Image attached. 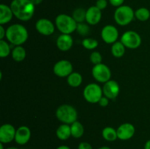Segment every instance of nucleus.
<instances>
[{
  "label": "nucleus",
  "instance_id": "obj_7",
  "mask_svg": "<svg viewBox=\"0 0 150 149\" xmlns=\"http://www.w3.org/2000/svg\"><path fill=\"white\" fill-rule=\"evenodd\" d=\"M92 74L94 78L100 83H106L111 80V72L109 67L102 63L94 66Z\"/></svg>",
  "mask_w": 150,
  "mask_h": 149
},
{
  "label": "nucleus",
  "instance_id": "obj_27",
  "mask_svg": "<svg viewBox=\"0 0 150 149\" xmlns=\"http://www.w3.org/2000/svg\"><path fill=\"white\" fill-rule=\"evenodd\" d=\"M10 53V48L6 41L4 39H0V57L6 58Z\"/></svg>",
  "mask_w": 150,
  "mask_h": 149
},
{
  "label": "nucleus",
  "instance_id": "obj_28",
  "mask_svg": "<svg viewBox=\"0 0 150 149\" xmlns=\"http://www.w3.org/2000/svg\"><path fill=\"white\" fill-rule=\"evenodd\" d=\"M82 45L87 50H94L98 46V41L92 38H86L82 41Z\"/></svg>",
  "mask_w": 150,
  "mask_h": 149
},
{
  "label": "nucleus",
  "instance_id": "obj_11",
  "mask_svg": "<svg viewBox=\"0 0 150 149\" xmlns=\"http://www.w3.org/2000/svg\"><path fill=\"white\" fill-rule=\"evenodd\" d=\"M16 130L13 125L4 124L0 127V143L4 144L11 143L15 140Z\"/></svg>",
  "mask_w": 150,
  "mask_h": 149
},
{
  "label": "nucleus",
  "instance_id": "obj_4",
  "mask_svg": "<svg viewBox=\"0 0 150 149\" xmlns=\"http://www.w3.org/2000/svg\"><path fill=\"white\" fill-rule=\"evenodd\" d=\"M56 116L63 124H72L77 121L78 112L76 108L69 105H62L57 108Z\"/></svg>",
  "mask_w": 150,
  "mask_h": 149
},
{
  "label": "nucleus",
  "instance_id": "obj_8",
  "mask_svg": "<svg viewBox=\"0 0 150 149\" xmlns=\"http://www.w3.org/2000/svg\"><path fill=\"white\" fill-rule=\"evenodd\" d=\"M121 41L125 48L130 49H136L142 44V37L134 31H127L122 34Z\"/></svg>",
  "mask_w": 150,
  "mask_h": 149
},
{
  "label": "nucleus",
  "instance_id": "obj_37",
  "mask_svg": "<svg viewBox=\"0 0 150 149\" xmlns=\"http://www.w3.org/2000/svg\"><path fill=\"white\" fill-rule=\"evenodd\" d=\"M144 149H150V140H147L144 145Z\"/></svg>",
  "mask_w": 150,
  "mask_h": 149
},
{
  "label": "nucleus",
  "instance_id": "obj_12",
  "mask_svg": "<svg viewBox=\"0 0 150 149\" xmlns=\"http://www.w3.org/2000/svg\"><path fill=\"white\" fill-rule=\"evenodd\" d=\"M37 31L44 36H50L55 30V27L52 22L46 18H40L35 23Z\"/></svg>",
  "mask_w": 150,
  "mask_h": 149
},
{
  "label": "nucleus",
  "instance_id": "obj_40",
  "mask_svg": "<svg viewBox=\"0 0 150 149\" xmlns=\"http://www.w3.org/2000/svg\"><path fill=\"white\" fill-rule=\"evenodd\" d=\"M0 149H4V143H0Z\"/></svg>",
  "mask_w": 150,
  "mask_h": 149
},
{
  "label": "nucleus",
  "instance_id": "obj_3",
  "mask_svg": "<svg viewBox=\"0 0 150 149\" xmlns=\"http://www.w3.org/2000/svg\"><path fill=\"white\" fill-rule=\"evenodd\" d=\"M55 23L57 28L61 33L70 34L77 29L78 23L73 17L67 14H60L56 18Z\"/></svg>",
  "mask_w": 150,
  "mask_h": 149
},
{
  "label": "nucleus",
  "instance_id": "obj_26",
  "mask_svg": "<svg viewBox=\"0 0 150 149\" xmlns=\"http://www.w3.org/2000/svg\"><path fill=\"white\" fill-rule=\"evenodd\" d=\"M86 10L83 8H77L73 11V16L72 17L74 18V20L79 23H82L84 20H86Z\"/></svg>",
  "mask_w": 150,
  "mask_h": 149
},
{
  "label": "nucleus",
  "instance_id": "obj_41",
  "mask_svg": "<svg viewBox=\"0 0 150 149\" xmlns=\"http://www.w3.org/2000/svg\"><path fill=\"white\" fill-rule=\"evenodd\" d=\"M6 149H19V148H16V147H9Z\"/></svg>",
  "mask_w": 150,
  "mask_h": 149
},
{
  "label": "nucleus",
  "instance_id": "obj_22",
  "mask_svg": "<svg viewBox=\"0 0 150 149\" xmlns=\"http://www.w3.org/2000/svg\"><path fill=\"white\" fill-rule=\"evenodd\" d=\"M102 136L104 140L108 142H114L118 138L117 130L111 127H105L103 129Z\"/></svg>",
  "mask_w": 150,
  "mask_h": 149
},
{
  "label": "nucleus",
  "instance_id": "obj_1",
  "mask_svg": "<svg viewBox=\"0 0 150 149\" xmlns=\"http://www.w3.org/2000/svg\"><path fill=\"white\" fill-rule=\"evenodd\" d=\"M10 7L14 16L22 21L30 20L35 10V5L31 0H13Z\"/></svg>",
  "mask_w": 150,
  "mask_h": 149
},
{
  "label": "nucleus",
  "instance_id": "obj_39",
  "mask_svg": "<svg viewBox=\"0 0 150 149\" xmlns=\"http://www.w3.org/2000/svg\"><path fill=\"white\" fill-rule=\"evenodd\" d=\"M98 149H111V148L110 147H108V146H102V147L99 148Z\"/></svg>",
  "mask_w": 150,
  "mask_h": 149
},
{
  "label": "nucleus",
  "instance_id": "obj_16",
  "mask_svg": "<svg viewBox=\"0 0 150 149\" xmlns=\"http://www.w3.org/2000/svg\"><path fill=\"white\" fill-rule=\"evenodd\" d=\"M102 18V12L96 6H92L86 13V21L90 25H96Z\"/></svg>",
  "mask_w": 150,
  "mask_h": 149
},
{
  "label": "nucleus",
  "instance_id": "obj_10",
  "mask_svg": "<svg viewBox=\"0 0 150 149\" xmlns=\"http://www.w3.org/2000/svg\"><path fill=\"white\" fill-rule=\"evenodd\" d=\"M119 37V32L117 28L112 25H107L101 31V37L107 44H114L117 42Z\"/></svg>",
  "mask_w": 150,
  "mask_h": 149
},
{
  "label": "nucleus",
  "instance_id": "obj_6",
  "mask_svg": "<svg viewBox=\"0 0 150 149\" xmlns=\"http://www.w3.org/2000/svg\"><path fill=\"white\" fill-rule=\"evenodd\" d=\"M103 92L99 85L96 83H89L83 89V95L86 101L89 103H98L103 96Z\"/></svg>",
  "mask_w": 150,
  "mask_h": 149
},
{
  "label": "nucleus",
  "instance_id": "obj_20",
  "mask_svg": "<svg viewBox=\"0 0 150 149\" xmlns=\"http://www.w3.org/2000/svg\"><path fill=\"white\" fill-rule=\"evenodd\" d=\"M111 53L116 58H121L125 53V46L121 41H117L111 46Z\"/></svg>",
  "mask_w": 150,
  "mask_h": 149
},
{
  "label": "nucleus",
  "instance_id": "obj_30",
  "mask_svg": "<svg viewBox=\"0 0 150 149\" xmlns=\"http://www.w3.org/2000/svg\"><path fill=\"white\" fill-rule=\"evenodd\" d=\"M76 31L79 32V34L80 35H86L89 32L90 29H89V27L86 24L83 23H79L77 24V29H76Z\"/></svg>",
  "mask_w": 150,
  "mask_h": 149
},
{
  "label": "nucleus",
  "instance_id": "obj_35",
  "mask_svg": "<svg viewBox=\"0 0 150 149\" xmlns=\"http://www.w3.org/2000/svg\"><path fill=\"white\" fill-rule=\"evenodd\" d=\"M6 36V31L4 30L3 25H0V39H3V38Z\"/></svg>",
  "mask_w": 150,
  "mask_h": 149
},
{
  "label": "nucleus",
  "instance_id": "obj_32",
  "mask_svg": "<svg viewBox=\"0 0 150 149\" xmlns=\"http://www.w3.org/2000/svg\"><path fill=\"white\" fill-rule=\"evenodd\" d=\"M108 103H109V99L107 98L106 96H102L101 99H100L99 102H98V104L100 105L101 107H106L108 106Z\"/></svg>",
  "mask_w": 150,
  "mask_h": 149
},
{
  "label": "nucleus",
  "instance_id": "obj_15",
  "mask_svg": "<svg viewBox=\"0 0 150 149\" xmlns=\"http://www.w3.org/2000/svg\"><path fill=\"white\" fill-rule=\"evenodd\" d=\"M31 138V130L26 126H21L16 129L15 141L17 144L23 145L26 144Z\"/></svg>",
  "mask_w": 150,
  "mask_h": 149
},
{
  "label": "nucleus",
  "instance_id": "obj_19",
  "mask_svg": "<svg viewBox=\"0 0 150 149\" xmlns=\"http://www.w3.org/2000/svg\"><path fill=\"white\" fill-rule=\"evenodd\" d=\"M57 138L61 140H67L71 135V129L69 124H63L57 128L56 131Z\"/></svg>",
  "mask_w": 150,
  "mask_h": 149
},
{
  "label": "nucleus",
  "instance_id": "obj_21",
  "mask_svg": "<svg viewBox=\"0 0 150 149\" xmlns=\"http://www.w3.org/2000/svg\"><path fill=\"white\" fill-rule=\"evenodd\" d=\"M70 129H71V135L74 138H80L84 133L83 126L82 125L81 123L78 121L70 124Z\"/></svg>",
  "mask_w": 150,
  "mask_h": 149
},
{
  "label": "nucleus",
  "instance_id": "obj_13",
  "mask_svg": "<svg viewBox=\"0 0 150 149\" xmlns=\"http://www.w3.org/2000/svg\"><path fill=\"white\" fill-rule=\"evenodd\" d=\"M120 88L118 83L113 80H110L105 83L103 88L104 96H106L109 99H114L117 98L120 93Z\"/></svg>",
  "mask_w": 150,
  "mask_h": 149
},
{
  "label": "nucleus",
  "instance_id": "obj_18",
  "mask_svg": "<svg viewBox=\"0 0 150 149\" xmlns=\"http://www.w3.org/2000/svg\"><path fill=\"white\" fill-rule=\"evenodd\" d=\"M14 16L11 7L6 4H0V25L9 23Z\"/></svg>",
  "mask_w": 150,
  "mask_h": 149
},
{
  "label": "nucleus",
  "instance_id": "obj_14",
  "mask_svg": "<svg viewBox=\"0 0 150 149\" xmlns=\"http://www.w3.org/2000/svg\"><path fill=\"white\" fill-rule=\"evenodd\" d=\"M117 137L121 140H127L131 139L136 132L135 127L129 123L121 124L117 129Z\"/></svg>",
  "mask_w": 150,
  "mask_h": 149
},
{
  "label": "nucleus",
  "instance_id": "obj_33",
  "mask_svg": "<svg viewBox=\"0 0 150 149\" xmlns=\"http://www.w3.org/2000/svg\"><path fill=\"white\" fill-rule=\"evenodd\" d=\"M78 149H93L92 146L87 142H82L78 146Z\"/></svg>",
  "mask_w": 150,
  "mask_h": 149
},
{
  "label": "nucleus",
  "instance_id": "obj_9",
  "mask_svg": "<svg viewBox=\"0 0 150 149\" xmlns=\"http://www.w3.org/2000/svg\"><path fill=\"white\" fill-rule=\"evenodd\" d=\"M53 70L58 77H68L73 72V65L68 60H60L54 64Z\"/></svg>",
  "mask_w": 150,
  "mask_h": 149
},
{
  "label": "nucleus",
  "instance_id": "obj_38",
  "mask_svg": "<svg viewBox=\"0 0 150 149\" xmlns=\"http://www.w3.org/2000/svg\"><path fill=\"white\" fill-rule=\"evenodd\" d=\"M57 149H71L69 146L67 145H60L57 148Z\"/></svg>",
  "mask_w": 150,
  "mask_h": 149
},
{
  "label": "nucleus",
  "instance_id": "obj_25",
  "mask_svg": "<svg viewBox=\"0 0 150 149\" xmlns=\"http://www.w3.org/2000/svg\"><path fill=\"white\" fill-rule=\"evenodd\" d=\"M135 17L140 21H146L150 18V11L146 7H140L135 11Z\"/></svg>",
  "mask_w": 150,
  "mask_h": 149
},
{
  "label": "nucleus",
  "instance_id": "obj_17",
  "mask_svg": "<svg viewBox=\"0 0 150 149\" xmlns=\"http://www.w3.org/2000/svg\"><path fill=\"white\" fill-rule=\"evenodd\" d=\"M73 45V37L70 34H62L57 39V46L61 51H67Z\"/></svg>",
  "mask_w": 150,
  "mask_h": 149
},
{
  "label": "nucleus",
  "instance_id": "obj_31",
  "mask_svg": "<svg viewBox=\"0 0 150 149\" xmlns=\"http://www.w3.org/2000/svg\"><path fill=\"white\" fill-rule=\"evenodd\" d=\"M107 5H108V1L107 0H97L96 1V7L99 8L100 10H104L106 8Z\"/></svg>",
  "mask_w": 150,
  "mask_h": 149
},
{
  "label": "nucleus",
  "instance_id": "obj_29",
  "mask_svg": "<svg viewBox=\"0 0 150 149\" xmlns=\"http://www.w3.org/2000/svg\"><path fill=\"white\" fill-rule=\"evenodd\" d=\"M102 55L98 51H94L91 53L90 55V61L94 64V65H97L102 63Z\"/></svg>",
  "mask_w": 150,
  "mask_h": 149
},
{
  "label": "nucleus",
  "instance_id": "obj_23",
  "mask_svg": "<svg viewBox=\"0 0 150 149\" xmlns=\"http://www.w3.org/2000/svg\"><path fill=\"white\" fill-rule=\"evenodd\" d=\"M67 83L73 88H77L81 86L83 81V77L81 74L79 72H72L67 77Z\"/></svg>",
  "mask_w": 150,
  "mask_h": 149
},
{
  "label": "nucleus",
  "instance_id": "obj_36",
  "mask_svg": "<svg viewBox=\"0 0 150 149\" xmlns=\"http://www.w3.org/2000/svg\"><path fill=\"white\" fill-rule=\"evenodd\" d=\"M42 1H43V0H31V1H32L35 5H38V4H40V3H42Z\"/></svg>",
  "mask_w": 150,
  "mask_h": 149
},
{
  "label": "nucleus",
  "instance_id": "obj_2",
  "mask_svg": "<svg viewBox=\"0 0 150 149\" xmlns=\"http://www.w3.org/2000/svg\"><path fill=\"white\" fill-rule=\"evenodd\" d=\"M28 31L21 24H13L6 30V37L13 45L18 46L24 43L28 39Z\"/></svg>",
  "mask_w": 150,
  "mask_h": 149
},
{
  "label": "nucleus",
  "instance_id": "obj_34",
  "mask_svg": "<svg viewBox=\"0 0 150 149\" xmlns=\"http://www.w3.org/2000/svg\"><path fill=\"white\" fill-rule=\"evenodd\" d=\"M108 1H109L110 4H111V5H113L114 7H120V6L122 5L125 0H108Z\"/></svg>",
  "mask_w": 150,
  "mask_h": 149
},
{
  "label": "nucleus",
  "instance_id": "obj_5",
  "mask_svg": "<svg viewBox=\"0 0 150 149\" xmlns=\"http://www.w3.org/2000/svg\"><path fill=\"white\" fill-rule=\"evenodd\" d=\"M134 17V10L132 7L127 5H122L117 7L114 15L116 23L120 26H127L131 23Z\"/></svg>",
  "mask_w": 150,
  "mask_h": 149
},
{
  "label": "nucleus",
  "instance_id": "obj_24",
  "mask_svg": "<svg viewBox=\"0 0 150 149\" xmlns=\"http://www.w3.org/2000/svg\"><path fill=\"white\" fill-rule=\"evenodd\" d=\"M26 50L23 47L21 46V45L16 46L12 51V57H13V60L18 61V62L23 61L26 58Z\"/></svg>",
  "mask_w": 150,
  "mask_h": 149
}]
</instances>
